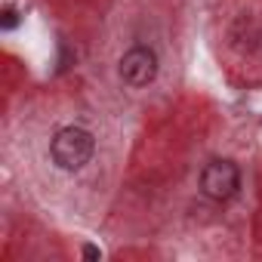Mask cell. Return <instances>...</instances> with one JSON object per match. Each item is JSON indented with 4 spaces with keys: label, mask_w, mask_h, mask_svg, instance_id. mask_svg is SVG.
<instances>
[{
    "label": "cell",
    "mask_w": 262,
    "mask_h": 262,
    "mask_svg": "<svg viewBox=\"0 0 262 262\" xmlns=\"http://www.w3.org/2000/svg\"><path fill=\"white\" fill-rule=\"evenodd\" d=\"M93 155H96V139L83 126H62L50 142V158L65 173L83 170L93 161Z\"/></svg>",
    "instance_id": "1"
},
{
    "label": "cell",
    "mask_w": 262,
    "mask_h": 262,
    "mask_svg": "<svg viewBox=\"0 0 262 262\" xmlns=\"http://www.w3.org/2000/svg\"><path fill=\"white\" fill-rule=\"evenodd\" d=\"M201 191L204 198L225 204L241 191V167L228 158H216L201 170Z\"/></svg>",
    "instance_id": "2"
},
{
    "label": "cell",
    "mask_w": 262,
    "mask_h": 262,
    "mask_svg": "<svg viewBox=\"0 0 262 262\" xmlns=\"http://www.w3.org/2000/svg\"><path fill=\"white\" fill-rule=\"evenodd\" d=\"M158 71H161L158 53H155L151 47H142V43L133 47V50H126L123 59L117 62V74H120V80H123L129 90H142V86L155 83Z\"/></svg>",
    "instance_id": "3"
},
{
    "label": "cell",
    "mask_w": 262,
    "mask_h": 262,
    "mask_svg": "<svg viewBox=\"0 0 262 262\" xmlns=\"http://www.w3.org/2000/svg\"><path fill=\"white\" fill-rule=\"evenodd\" d=\"M16 25H19V13H16L13 7H7V10H4V19H0V28H4V31H13Z\"/></svg>",
    "instance_id": "4"
},
{
    "label": "cell",
    "mask_w": 262,
    "mask_h": 262,
    "mask_svg": "<svg viewBox=\"0 0 262 262\" xmlns=\"http://www.w3.org/2000/svg\"><path fill=\"white\" fill-rule=\"evenodd\" d=\"M83 259H102V250L93 244H83Z\"/></svg>",
    "instance_id": "5"
}]
</instances>
